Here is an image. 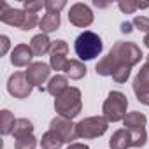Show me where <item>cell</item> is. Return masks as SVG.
Instances as JSON below:
<instances>
[{"mask_svg":"<svg viewBox=\"0 0 149 149\" xmlns=\"http://www.w3.org/2000/svg\"><path fill=\"white\" fill-rule=\"evenodd\" d=\"M0 21L9 25V26H18L21 30L28 32V30H33L39 25L40 19L33 13H26V11H21V9H13L6 2H2L0 4Z\"/></svg>","mask_w":149,"mask_h":149,"instance_id":"1","label":"cell"},{"mask_svg":"<svg viewBox=\"0 0 149 149\" xmlns=\"http://www.w3.org/2000/svg\"><path fill=\"white\" fill-rule=\"evenodd\" d=\"M83 109L81 91L77 88H68L63 95L54 98V111L65 119H74Z\"/></svg>","mask_w":149,"mask_h":149,"instance_id":"2","label":"cell"},{"mask_svg":"<svg viewBox=\"0 0 149 149\" xmlns=\"http://www.w3.org/2000/svg\"><path fill=\"white\" fill-rule=\"evenodd\" d=\"M74 49H76V54L79 56V60H95L102 49H104V42L102 39L95 33V32H83L77 39H76V44H74Z\"/></svg>","mask_w":149,"mask_h":149,"instance_id":"3","label":"cell"},{"mask_svg":"<svg viewBox=\"0 0 149 149\" xmlns=\"http://www.w3.org/2000/svg\"><path fill=\"white\" fill-rule=\"evenodd\" d=\"M126 109H128V98L121 91H111L102 105L104 118L109 123H118L126 118Z\"/></svg>","mask_w":149,"mask_h":149,"instance_id":"4","label":"cell"},{"mask_svg":"<svg viewBox=\"0 0 149 149\" xmlns=\"http://www.w3.org/2000/svg\"><path fill=\"white\" fill-rule=\"evenodd\" d=\"M111 53L119 60V63H123V65H126L130 68L133 65H137L142 60V56H144L137 44H133V42H121V40L112 46Z\"/></svg>","mask_w":149,"mask_h":149,"instance_id":"5","label":"cell"},{"mask_svg":"<svg viewBox=\"0 0 149 149\" xmlns=\"http://www.w3.org/2000/svg\"><path fill=\"white\" fill-rule=\"evenodd\" d=\"M109 128V121L104 116H91L77 123V135L81 139H97Z\"/></svg>","mask_w":149,"mask_h":149,"instance_id":"6","label":"cell"},{"mask_svg":"<svg viewBox=\"0 0 149 149\" xmlns=\"http://www.w3.org/2000/svg\"><path fill=\"white\" fill-rule=\"evenodd\" d=\"M32 88L33 86L26 79V74L25 72H14L13 76L9 77V81H7V91L14 98H19V100L28 98L30 93H32Z\"/></svg>","mask_w":149,"mask_h":149,"instance_id":"7","label":"cell"},{"mask_svg":"<svg viewBox=\"0 0 149 149\" xmlns=\"http://www.w3.org/2000/svg\"><path fill=\"white\" fill-rule=\"evenodd\" d=\"M51 128L49 130H54L61 139L63 142H68V144H74V140H77V125H74L72 119H65L61 116H56L54 119H51Z\"/></svg>","mask_w":149,"mask_h":149,"instance_id":"8","label":"cell"},{"mask_svg":"<svg viewBox=\"0 0 149 149\" xmlns=\"http://www.w3.org/2000/svg\"><path fill=\"white\" fill-rule=\"evenodd\" d=\"M68 21L74 26H79V28H86L93 23V11L86 6V4H74L68 11Z\"/></svg>","mask_w":149,"mask_h":149,"instance_id":"9","label":"cell"},{"mask_svg":"<svg viewBox=\"0 0 149 149\" xmlns=\"http://www.w3.org/2000/svg\"><path fill=\"white\" fill-rule=\"evenodd\" d=\"M133 91L137 100L144 105H149V63H146L133 79Z\"/></svg>","mask_w":149,"mask_h":149,"instance_id":"10","label":"cell"},{"mask_svg":"<svg viewBox=\"0 0 149 149\" xmlns=\"http://www.w3.org/2000/svg\"><path fill=\"white\" fill-rule=\"evenodd\" d=\"M25 74H26V79L30 81L32 86H37L40 91H44L42 84L49 79L51 70H49V65H47V63H44V61H33V63L26 68Z\"/></svg>","mask_w":149,"mask_h":149,"instance_id":"11","label":"cell"},{"mask_svg":"<svg viewBox=\"0 0 149 149\" xmlns=\"http://www.w3.org/2000/svg\"><path fill=\"white\" fill-rule=\"evenodd\" d=\"M67 53H68V44L65 40H54L51 46V51H49V67L53 70L65 72V67L68 63Z\"/></svg>","mask_w":149,"mask_h":149,"instance_id":"12","label":"cell"},{"mask_svg":"<svg viewBox=\"0 0 149 149\" xmlns=\"http://www.w3.org/2000/svg\"><path fill=\"white\" fill-rule=\"evenodd\" d=\"M32 58H33L32 47L26 46V44H18L11 53V63L14 67H30Z\"/></svg>","mask_w":149,"mask_h":149,"instance_id":"13","label":"cell"},{"mask_svg":"<svg viewBox=\"0 0 149 149\" xmlns=\"http://www.w3.org/2000/svg\"><path fill=\"white\" fill-rule=\"evenodd\" d=\"M118 67H123V63H119V60L109 51L107 56H104V58L97 63V68H95V70H97L98 76H105V77L111 76V77H112V74L118 70ZM125 67H126V65H125Z\"/></svg>","mask_w":149,"mask_h":149,"instance_id":"14","label":"cell"},{"mask_svg":"<svg viewBox=\"0 0 149 149\" xmlns=\"http://www.w3.org/2000/svg\"><path fill=\"white\" fill-rule=\"evenodd\" d=\"M109 146H111V149H128V147H133V139H132L130 130L121 128V130L114 132L111 140H109Z\"/></svg>","mask_w":149,"mask_h":149,"instance_id":"15","label":"cell"},{"mask_svg":"<svg viewBox=\"0 0 149 149\" xmlns=\"http://www.w3.org/2000/svg\"><path fill=\"white\" fill-rule=\"evenodd\" d=\"M51 46H53V42L49 40L47 33H39V35H35V37L32 39V42H30V47H32L33 56H42V54H46L47 51H51Z\"/></svg>","mask_w":149,"mask_h":149,"instance_id":"16","label":"cell"},{"mask_svg":"<svg viewBox=\"0 0 149 149\" xmlns=\"http://www.w3.org/2000/svg\"><path fill=\"white\" fill-rule=\"evenodd\" d=\"M67 90H68V81H67L65 76H54V77H51L49 83H47V88H46V91L49 95H53L54 98H58L60 95H63Z\"/></svg>","mask_w":149,"mask_h":149,"instance_id":"17","label":"cell"},{"mask_svg":"<svg viewBox=\"0 0 149 149\" xmlns=\"http://www.w3.org/2000/svg\"><path fill=\"white\" fill-rule=\"evenodd\" d=\"M146 123H147V118L142 112H139V111L128 112L126 118L123 119V125H125L126 130H144Z\"/></svg>","mask_w":149,"mask_h":149,"instance_id":"18","label":"cell"},{"mask_svg":"<svg viewBox=\"0 0 149 149\" xmlns=\"http://www.w3.org/2000/svg\"><path fill=\"white\" fill-rule=\"evenodd\" d=\"M39 26L42 30V33H51L54 30L60 28V13H47L42 16V19L39 21Z\"/></svg>","mask_w":149,"mask_h":149,"instance_id":"19","label":"cell"},{"mask_svg":"<svg viewBox=\"0 0 149 149\" xmlns=\"http://www.w3.org/2000/svg\"><path fill=\"white\" fill-rule=\"evenodd\" d=\"M65 74H67L70 79L79 81V79H83V77L86 76V67H84V63L79 61V60H68V63H67V67H65Z\"/></svg>","mask_w":149,"mask_h":149,"instance_id":"20","label":"cell"},{"mask_svg":"<svg viewBox=\"0 0 149 149\" xmlns=\"http://www.w3.org/2000/svg\"><path fill=\"white\" fill-rule=\"evenodd\" d=\"M63 144H65L63 139H61L54 130H47V132L42 135V139H40V147H42V149H60Z\"/></svg>","mask_w":149,"mask_h":149,"instance_id":"21","label":"cell"},{"mask_svg":"<svg viewBox=\"0 0 149 149\" xmlns=\"http://www.w3.org/2000/svg\"><path fill=\"white\" fill-rule=\"evenodd\" d=\"M14 125H16V118L11 111L4 109L0 112V133L2 135H11L14 132Z\"/></svg>","mask_w":149,"mask_h":149,"instance_id":"22","label":"cell"},{"mask_svg":"<svg viewBox=\"0 0 149 149\" xmlns=\"http://www.w3.org/2000/svg\"><path fill=\"white\" fill-rule=\"evenodd\" d=\"M33 133V125L32 121H28L26 118H19L16 119V125H14V139H19V137H25V135H32Z\"/></svg>","mask_w":149,"mask_h":149,"instance_id":"23","label":"cell"},{"mask_svg":"<svg viewBox=\"0 0 149 149\" xmlns=\"http://www.w3.org/2000/svg\"><path fill=\"white\" fill-rule=\"evenodd\" d=\"M14 149H35L37 147V139L32 135H25V137H19V139H14Z\"/></svg>","mask_w":149,"mask_h":149,"instance_id":"24","label":"cell"},{"mask_svg":"<svg viewBox=\"0 0 149 149\" xmlns=\"http://www.w3.org/2000/svg\"><path fill=\"white\" fill-rule=\"evenodd\" d=\"M130 70H132V68H130V67H125V65H123V67H118V70L112 74V79H114L116 83H119V84H121V83H126V79L130 77Z\"/></svg>","mask_w":149,"mask_h":149,"instance_id":"25","label":"cell"},{"mask_svg":"<svg viewBox=\"0 0 149 149\" xmlns=\"http://www.w3.org/2000/svg\"><path fill=\"white\" fill-rule=\"evenodd\" d=\"M67 6L65 0H46V11L47 13H60Z\"/></svg>","mask_w":149,"mask_h":149,"instance_id":"26","label":"cell"},{"mask_svg":"<svg viewBox=\"0 0 149 149\" xmlns=\"http://www.w3.org/2000/svg\"><path fill=\"white\" fill-rule=\"evenodd\" d=\"M42 7H46V2H33V0H25V2H23V9H25L26 13L37 14Z\"/></svg>","mask_w":149,"mask_h":149,"instance_id":"27","label":"cell"},{"mask_svg":"<svg viewBox=\"0 0 149 149\" xmlns=\"http://www.w3.org/2000/svg\"><path fill=\"white\" fill-rule=\"evenodd\" d=\"M118 7L121 9V13L125 14H133L139 9V2H133V0H126V2H119Z\"/></svg>","mask_w":149,"mask_h":149,"instance_id":"28","label":"cell"},{"mask_svg":"<svg viewBox=\"0 0 149 149\" xmlns=\"http://www.w3.org/2000/svg\"><path fill=\"white\" fill-rule=\"evenodd\" d=\"M133 26L139 28V30H142V32H146V33H149V18H146V16H135L133 18Z\"/></svg>","mask_w":149,"mask_h":149,"instance_id":"29","label":"cell"},{"mask_svg":"<svg viewBox=\"0 0 149 149\" xmlns=\"http://www.w3.org/2000/svg\"><path fill=\"white\" fill-rule=\"evenodd\" d=\"M0 40H2V49H0V54H6L7 53V49H9V37L7 35H2V37H0Z\"/></svg>","mask_w":149,"mask_h":149,"instance_id":"30","label":"cell"},{"mask_svg":"<svg viewBox=\"0 0 149 149\" xmlns=\"http://www.w3.org/2000/svg\"><path fill=\"white\" fill-rule=\"evenodd\" d=\"M132 26H133V23H128V21H125V23H121V32H123V33H130V32L133 30Z\"/></svg>","mask_w":149,"mask_h":149,"instance_id":"31","label":"cell"},{"mask_svg":"<svg viewBox=\"0 0 149 149\" xmlns=\"http://www.w3.org/2000/svg\"><path fill=\"white\" fill-rule=\"evenodd\" d=\"M67 149H90L86 144H79V142H74V144H68Z\"/></svg>","mask_w":149,"mask_h":149,"instance_id":"32","label":"cell"},{"mask_svg":"<svg viewBox=\"0 0 149 149\" xmlns=\"http://www.w3.org/2000/svg\"><path fill=\"white\" fill-rule=\"evenodd\" d=\"M144 44L149 47V33H146V37H144Z\"/></svg>","mask_w":149,"mask_h":149,"instance_id":"33","label":"cell"},{"mask_svg":"<svg viewBox=\"0 0 149 149\" xmlns=\"http://www.w3.org/2000/svg\"><path fill=\"white\" fill-rule=\"evenodd\" d=\"M146 58H147V61H146V63H149V54H147V56H146Z\"/></svg>","mask_w":149,"mask_h":149,"instance_id":"34","label":"cell"}]
</instances>
